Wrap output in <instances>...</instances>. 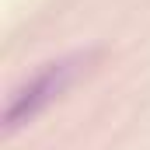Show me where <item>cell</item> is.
I'll use <instances>...</instances> for the list:
<instances>
[{
	"label": "cell",
	"mask_w": 150,
	"mask_h": 150,
	"mask_svg": "<svg viewBox=\"0 0 150 150\" xmlns=\"http://www.w3.org/2000/svg\"><path fill=\"white\" fill-rule=\"evenodd\" d=\"M84 56H67V59H56V63H45L35 77H28L7 101V112H4V129L14 133L21 126H28L32 119L45 112L70 84H74L77 70H80Z\"/></svg>",
	"instance_id": "cell-1"
}]
</instances>
